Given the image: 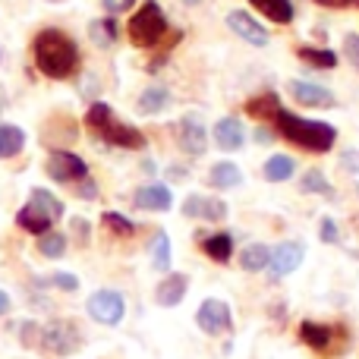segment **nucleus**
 <instances>
[{"mask_svg":"<svg viewBox=\"0 0 359 359\" xmlns=\"http://www.w3.org/2000/svg\"><path fill=\"white\" fill-rule=\"evenodd\" d=\"M0 114H4V101H0Z\"/></svg>","mask_w":359,"mask_h":359,"instance_id":"obj_46","label":"nucleus"},{"mask_svg":"<svg viewBox=\"0 0 359 359\" xmlns=\"http://www.w3.org/2000/svg\"><path fill=\"white\" fill-rule=\"evenodd\" d=\"M88 38H92L98 48H111V44L117 41V22H114V16H104V19L88 22Z\"/></svg>","mask_w":359,"mask_h":359,"instance_id":"obj_27","label":"nucleus"},{"mask_svg":"<svg viewBox=\"0 0 359 359\" xmlns=\"http://www.w3.org/2000/svg\"><path fill=\"white\" fill-rule=\"evenodd\" d=\"M183 4L186 6H196V4H202V0H183Z\"/></svg>","mask_w":359,"mask_h":359,"instance_id":"obj_44","label":"nucleus"},{"mask_svg":"<svg viewBox=\"0 0 359 359\" xmlns=\"http://www.w3.org/2000/svg\"><path fill=\"white\" fill-rule=\"evenodd\" d=\"M196 325L205 331V334L217 337V334H227L233 328V316H230V306L224 299H205L196 312Z\"/></svg>","mask_w":359,"mask_h":359,"instance_id":"obj_8","label":"nucleus"},{"mask_svg":"<svg viewBox=\"0 0 359 359\" xmlns=\"http://www.w3.org/2000/svg\"><path fill=\"white\" fill-rule=\"evenodd\" d=\"M0 60H4V48H0Z\"/></svg>","mask_w":359,"mask_h":359,"instance_id":"obj_47","label":"nucleus"},{"mask_svg":"<svg viewBox=\"0 0 359 359\" xmlns=\"http://www.w3.org/2000/svg\"><path fill=\"white\" fill-rule=\"evenodd\" d=\"M35 54V67L41 69L48 79H69L79 67V48L76 41L60 29H41L32 44Z\"/></svg>","mask_w":359,"mask_h":359,"instance_id":"obj_1","label":"nucleus"},{"mask_svg":"<svg viewBox=\"0 0 359 359\" xmlns=\"http://www.w3.org/2000/svg\"><path fill=\"white\" fill-rule=\"evenodd\" d=\"M318 236H322V243L334 246V243L341 240V230H337V224L331 221V217H322V224H318Z\"/></svg>","mask_w":359,"mask_h":359,"instance_id":"obj_35","label":"nucleus"},{"mask_svg":"<svg viewBox=\"0 0 359 359\" xmlns=\"http://www.w3.org/2000/svg\"><path fill=\"white\" fill-rule=\"evenodd\" d=\"M318 6H328V10H347V6L359 4V0H316Z\"/></svg>","mask_w":359,"mask_h":359,"instance_id":"obj_40","label":"nucleus"},{"mask_svg":"<svg viewBox=\"0 0 359 359\" xmlns=\"http://www.w3.org/2000/svg\"><path fill=\"white\" fill-rule=\"evenodd\" d=\"M151 265L158 271H168L170 268V236L164 230H158L155 240H151Z\"/></svg>","mask_w":359,"mask_h":359,"instance_id":"obj_32","label":"nucleus"},{"mask_svg":"<svg viewBox=\"0 0 359 359\" xmlns=\"http://www.w3.org/2000/svg\"><path fill=\"white\" fill-rule=\"evenodd\" d=\"M211 136H215V145L224 151H236L243 149V139H246V130H243V123L236 117H221L215 123V130H211Z\"/></svg>","mask_w":359,"mask_h":359,"instance_id":"obj_17","label":"nucleus"},{"mask_svg":"<svg viewBox=\"0 0 359 359\" xmlns=\"http://www.w3.org/2000/svg\"><path fill=\"white\" fill-rule=\"evenodd\" d=\"M280 111V98L278 92H259L255 98L246 101V114L249 117H259V120H274Z\"/></svg>","mask_w":359,"mask_h":359,"instance_id":"obj_22","label":"nucleus"},{"mask_svg":"<svg viewBox=\"0 0 359 359\" xmlns=\"http://www.w3.org/2000/svg\"><path fill=\"white\" fill-rule=\"evenodd\" d=\"M41 287H57V290H63V293H76L79 290V278L69 271H54L50 278L41 280Z\"/></svg>","mask_w":359,"mask_h":359,"instance_id":"obj_33","label":"nucleus"},{"mask_svg":"<svg viewBox=\"0 0 359 359\" xmlns=\"http://www.w3.org/2000/svg\"><path fill=\"white\" fill-rule=\"evenodd\" d=\"M268 262H271V249L265 246V243H249V246L240 249V268L249 274H259L268 268Z\"/></svg>","mask_w":359,"mask_h":359,"instance_id":"obj_20","label":"nucleus"},{"mask_svg":"<svg viewBox=\"0 0 359 359\" xmlns=\"http://www.w3.org/2000/svg\"><path fill=\"white\" fill-rule=\"evenodd\" d=\"M262 16H268L271 22H293V4L290 0H249Z\"/></svg>","mask_w":359,"mask_h":359,"instance_id":"obj_26","label":"nucleus"},{"mask_svg":"<svg viewBox=\"0 0 359 359\" xmlns=\"http://www.w3.org/2000/svg\"><path fill=\"white\" fill-rule=\"evenodd\" d=\"M101 6H104L111 16H120V13L133 10V6H136V0H101Z\"/></svg>","mask_w":359,"mask_h":359,"instance_id":"obj_38","label":"nucleus"},{"mask_svg":"<svg viewBox=\"0 0 359 359\" xmlns=\"http://www.w3.org/2000/svg\"><path fill=\"white\" fill-rule=\"evenodd\" d=\"M44 170L54 183H76V180L88 177V164L73 151H50Z\"/></svg>","mask_w":359,"mask_h":359,"instance_id":"obj_9","label":"nucleus"},{"mask_svg":"<svg viewBox=\"0 0 359 359\" xmlns=\"http://www.w3.org/2000/svg\"><path fill=\"white\" fill-rule=\"evenodd\" d=\"M299 341H303L306 347L325 353V350H331V344H334V328H331V325H318V322H303L299 325Z\"/></svg>","mask_w":359,"mask_h":359,"instance_id":"obj_18","label":"nucleus"},{"mask_svg":"<svg viewBox=\"0 0 359 359\" xmlns=\"http://www.w3.org/2000/svg\"><path fill=\"white\" fill-rule=\"evenodd\" d=\"M297 57L303 63H309V67H316V69H334L337 67V54L328 50V48H299Z\"/></svg>","mask_w":359,"mask_h":359,"instance_id":"obj_28","label":"nucleus"},{"mask_svg":"<svg viewBox=\"0 0 359 359\" xmlns=\"http://www.w3.org/2000/svg\"><path fill=\"white\" fill-rule=\"evenodd\" d=\"M168 104H170V92L164 86H149L142 95H139V101H136V111L139 114H161V111H168Z\"/></svg>","mask_w":359,"mask_h":359,"instance_id":"obj_21","label":"nucleus"},{"mask_svg":"<svg viewBox=\"0 0 359 359\" xmlns=\"http://www.w3.org/2000/svg\"><path fill=\"white\" fill-rule=\"evenodd\" d=\"M177 145L186 151V155H205V149H208V130L202 126V120L198 117H183L177 123Z\"/></svg>","mask_w":359,"mask_h":359,"instance_id":"obj_13","label":"nucleus"},{"mask_svg":"<svg viewBox=\"0 0 359 359\" xmlns=\"http://www.w3.org/2000/svg\"><path fill=\"white\" fill-rule=\"evenodd\" d=\"M19 341H22V347H38V341H41V325L22 322L19 325Z\"/></svg>","mask_w":359,"mask_h":359,"instance_id":"obj_34","label":"nucleus"},{"mask_svg":"<svg viewBox=\"0 0 359 359\" xmlns=\"http://www.w3.org/2000/svg\"><path fill=\"white\" fill-rule=\"evenodd\" d=\"M86 312L92 322L104 325V328H117L126 316V299L117 290H95L86 299Z\"/></svg>","mask_w":359,"mask_h":359,"instance_id":"obj_7","label":"nucleus"},{"mask_svg":"<svg viewBox=\"0 0 359 359\" xmlns=\"http://www.w3.org/2000/svg\"><path fill=\"white\" fill-rule=\"evenodd\" d=\"M76 196L79 198H98V183H95L92 177L76 180Z\"/></svg>","mask_w":359,"mask_h":359,"instance_id":"obj_37","label":"nucleus"},{"mask_svg":"<svg viewBox=\"0 0 359 359\" xmlns=\"http://www.w3.org/2000/svg\"><path fill=\"white\" fill-rule=\"evenodd\" d=\"M48 4H67V0H48Z\"/></svg>","mask_w":359,"mask_h":359,"instance_id":"obj_45","label":"nucleus"},{"mask_svg":"<svg viewBox=\"0 0 359 359\" xmlns=\"http://www.w3.org/2000/svg\"><path fill=\"white\" fill-rule=\"evenodd\" d=\"M293 174H297V161H293L290 155H271L262 164V177H265L268 183H284V180H290Z\"/></svg>","mask_w":359,"mask_h":359,"instance_id":"obj_23","label":"nucleus"},{"mask_svg":"<svg viewBox=\"0 0 359 359\" xmlns=\"http://www.w3.org/2000/svg\"><path fill=\"white\" fill-rule=\"evenodd\" d=\"M86 126L101 139V142H107V145H117V149H130V151L145 149V133L136 130V126H130V123H123V120H117L114 107L104 104V101H98V104L88 107Z\"/></svg>","mask_w":359,"mask_h":359,"instance_id":"obj_3","label":"nucleus"},{"mask_svg":"<svg viewBox=\"0 0 359 359\" xmlns=\"http://www.w3.org/2000/svg\"><path fill=\"white\" fill-rule=\"evenodd\" d=\"M22 149H25V133L13 123H0V161L16 158Z\"/></svg>","mask_w":359,"mask_h":359,"instance_id":"obj_25","label":"nucleus"},{"mask_svg":"<svg viewBox=\"0 0 359 359\" xmlns=\"http://www.w3.org/2000/svg\"><path fill=\"white\" fill-rule=\"evenodd\" d=\"M274 126H278V136H284L287 142L299 145V149H306V151H316V155L331 151L337 142V130L331 123L306 120L293 111H284V107H280L278 117H274Z\"/></svg>","mask_w":359,"mask_h":359,"instance_id":"obj_2","label":"nucleus"},{"mask_svg":"<svg viewBox=\"0 0 359 359\" xmlns=\"http://www.w3.org/2000/svg\"><path fill=\"white\" fill-rule=\"evenodd\" d=\"M183 217H192V221H224L227 217V202L211 196H189L183 202Z\"/></svg>","mask_w":359,"mask_h":359,"instance_id":"obj_14","label":"nucleus"},{"mask_svg":"<svg viewBox=\"0 0 359 359\" xmlns=\"http://www.w3.org/2000/svg\"><path fill=\"white\" fill-rule=\"evenodd\" d=\"M133 205L142 211H168L170 205H174V192H170L164 183L139 186L136 196H133Z\"/></svg>","mask_w":359,"mask_h":359,"instance_id":"obj_15","label":"nucleus"},{"mask_svg":"<svg viewBox=\"0 0 359 359\" xmlns=\"http://www.w3.org/2000/svg\"><path fill=\"white\" fill-rule=\"evenodd\" d=\"M227 29L236 32V38H243L246 44H252V48H265L268 41H271V35H268V29L259 22L255 16H249L246 10H233L227 13Z\"/></svg>","mask_w":359,"mask_h":359,"instance_id":"obj_12","label":"nucleus"},{"mask_svg":"<svg viewBox=\"0 0 359 359\" xmlns=\"http://www.w3.org/2000/svg\"><path fill=\"white\" fill-rule=\"evenodd\" d=\"M356 192H359V186H356Z\"/></svg>","mask_w":359,"mask_h":359,"instance_id":"obj_48","label":"nucleus"},{"mask_svg":"<svg viewBox=\"0 0 359 359\" xmlns=\"http://www.w3.org/2000/svg\"><path fill=\"white\" fill-rule=\"evenodd\" d=\"M164 32H168V16H164V10H161L158 0H145V4L136 10V16L130 19V25H126L130 41L139 44V48H151V44H158L164 38Z\"/></svg>","mask_w":359,"mask_h":359,"instance_id":"obj_5","label":"nucleus"},{"mask_svg":"<svg viewBox=\"0 0 359 359\" xmlns=\"http://www.w3.org/2000/svg\"><path fill=\"white\" fill-rule=\"evenodd\" d=\"M337 164H341L344 170H350V174H356V170H359V149H353V151H341Z\"/></svg>","mask_w":359,"mask_h":359,"instance_id":"obj_39","label":"nucleus"},{"mask_svg":"<svg viewBox=\"0 0 359 359\" xmlns=\"http://www.w3.org/2000/svg\"><path fill=\"white\" fill-rule=\"evenodd\" d=\"M299 192H306V196H331V183L322 170L312 168L299 177Z\"/></svg>","mask_w":359,"mask_h":359,"instance_id":"obj_30","label":"nucleus"},{"mask_svg":"<svg viewBox=\"0 0 359 359\" xmlns=\"http://www.w3.org/2000/svg\"><path fill=\"white\" fill-rule=\"evenodd\" d=\"M287 92H290V98L297 101V104L312 107V111H328V107H334V92H328V88L318 86V82L290 79L287 82Z\"/></svg>","mask_w":359,"mask_h":359,"instance_id":"obj_10","label":"nucleus"},{"mask_svg":"<svg viewBox=\"0 0 359 359\" xmlns=\"http://www.w3.org/2000/svg\"><path fill=\"white\" fill-rule=\"evenodd\" d=\"M13 309V299H10V293L6 290H0V316H6V312Z\"/></svg>","mask_w":359,"mask_h":359,"instance_id":"obj_43","label":"nucleus"},{"mask_svg":"<svg viewBox=\"0 0 359 359\" xmlns=\"http://www.w3.org/2000/svg\"><path fill=\"white\" fill-rule=\"evenodd\" d=\"M344 57L353 63V69H359V35L356 32H350V35L344 38Z\"/></svg>","mask_w":359,"mask_h":359,"instance_id":"obj_36","label":"nucleus"},{"mask_svg":"<svg viewBox=\"0 0 359 359\" xmlns=\"http://www.w3.org/2000/svg\"><path fill=\"white\" fill-rule=\"evenodd\" d=\"M101 227L114 236H133L136 233V224H133L126 215H120V211H104V215H101Z\"/></svg>","mask_w":359,"mask_h":359,"instance_id":"obj_31","label":"nucleus"},{"mask_svg":"<svg viewBox=\"0 0 359 359\" xmlns=\"http://www.w3.org/2000/svg\"><path fill=\"white\" fill-rule=\"evenodd\" d=\"M271 139H274V133L268 126H255V142L259 145H271Z\"/></svg>","mask_w":359,"mask_h":359,"instance_id":"obj_42","label":"nucleus"},{"mask_svg":"<svg viewBox=\"0 0 359 359\" xmlns=\"http://www.w3.org/2000/svg\"><path fill=\"white\" fill-rule=\"evenodd\" d=\"M186 290H189V278L186 274H168V278H161V284L155 287V303L164 306V309H174V306L183 303Z\"/></svg>","mask_w":359,"mask_h":359,"instance_id":"obj_16","label":"nucleus"},{"mask_svg":"<svg viewBox=\"0 0 359 359\" xmlns=\"http://www.w3.org/2000/svg\"><path fill=\"white\" fill-rule=\"evenodd\" d=\"M60 217H63V202L54 192L41 189V186L32 189V198L16 211V224L25 233H35V236L48 233L54 227V221H60Z\"/></svg>","mask_w":359,"mask_h":359,"instance_id":"obj_4","label":"nucleus"},{"mask_svg":"<svg viewBox=\"0 0 359 359\" xmlns=\"http://www.w3.org/2000/svg\"><path fill=\"white\" fill-rule=\"evenodd\" d=\"M306 259V246L299 240H287L280 243V246L271 249V262H268V271H271L274 280L287 278V274H293L299 265H303Z\"/></svg>","mask_w":359,"mask_h":359,"instance_id":"obj_11","label":"nucleus"},{"mask_svg":"<svg viewBox=\"0 0 359 359\" xmlns=\"http://www.w3.org/2000/svg\"><path fill=\"white\" fill-rule=\"evenodd\" d=\"M202 252L208 255L211 262H230V255H233V236L230 233H211L202 240Z\"/></svg>","mask_w":359,"mask_h":359,"instance_id":"obj_24","label":"nucleus"},{"mask_svg":"<svg viewBox=\"0 0 359 359\" xmlns=\"http://www.w3.org/2000/svg\"><path fill=\"white\" fill-rule=\"evenodd\" d=\"M38 344L54 356H69L82 347V331L69 318H50L48 325H41V341Z\"/></svg>","mask_w":359,"mask_h":359,"instance_id":"obj_6","label":"nucleus"},{"mask_svg":"<svg viewBox=\"0 0 359 359\" xmlns=\"http://www.w3.org/2000/svg\"><path fill=\"white\" fill-rule=\"evenodd\" d=\"M243 183V170L233 161H217L208 170V186L211 189H233Z\"/></svg>","mask_w":359,"mask_h":359,"instance_id":"obj_19","label":"nucleus"},{"mask_svg":"<svg viewBox=\"0 0 359 359\" xmlns=\"http://www.w3.org/2000/svg\"><path fill=\"white\" fill-rule=\"evenodd\" d=\"M73 230H76V236H79V243L86 246L88 243V224L82 221V217H73Z\"/></svg>","mask_w":359,"mask_h":359,"instance_id":"obj_41","label":"nucleus"},{"mask_svg":"<svg viewBox=\"0 0 359 359\" xmlns=\"http://www.w3.org/2000/svg\"><path fill=\"white\" fill-rule=\"evenodd\" d=\"M38 252L44 259H63L67 255V236L57 233V230H48V233L38 236Z\"/></svg>","mask_w":359,"mask_h":359,"instance_id":"obj_29","label":"nucleus"}]
</instances>
